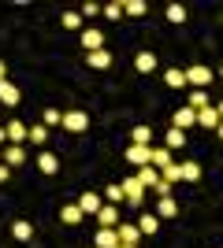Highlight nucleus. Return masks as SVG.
<instances>
[{
  "mask_svg": "<svg viewBox=\"0 0 223 248\" xmlns=\"http://www.w3.org/2000/svg\"><path fill=\"white\" fill-rule=\"evenodd\" d=\"M86 63H89V67H93V71H108V67H112V52H108V48L86 52Z\"/></svg>",
  "mask_w": 223,
  "mask_h": 248,
  "instance_id": "obj_6",
  "label": "nucleus"
},
{
  "mask_svg": "<svg viewBox=\"0 0 223 248\" xmlns=\"http://www.w3.org/2000/svg\"><path fill=\"white\" fill-rule=\"evenodd\" d=\"M64 30H82V15H78V11H64Z\"/></svg>",
  "mask_w": 223,
  "mask_h": 248,
  "instance_id": "obj_31",
  "label": "nucleus"
},
{
  "mask_svg": "<svg viewBox=\"0 0 223 248\" xmlns=\"http://www.w3.org/2000/svg\"><path fill=\"white\" fill-rule=\"evenodd\" d=\"M11 233H15V241H30L34 237V226L26 222V218H19V222H11Z\"/></svg>",
  "mask_w": 223,
  "mask_h": 248,
  "instance_id": "obj_27",
  "label": "nucleus"
},
{
  "mask_svg": "<svg viewBox=\"0 0 223 248\" xmlns=\"http://www.w3.org/2000/svg\"><path fill=\"white\" fill-rule=\"evenodd\" d=\"M164 15H168V22H175V26H179V22H186V8H182V4H168V11H164Z\"/></svg>",
  "mask_w": 223,
  "mask_h": 248,
  "instance_id": "obj_30",
  "label": "nucleus"
},
{
  "mask_svg": "<svg viewBox=\"0 0 223 248\" xmlns=\"http://www.w3.org/2000/svg\"><path fill=\"white\" fill-rule=\"evenodd\" d=\"M82 211H78V204H64L60 207V222H67V226H78V222H82Z\"/></svg>",
  "mask_w": 223,
  "mask_h": 248,
  "instance_id": "obj_19",
  "label": "nucleus"
},
{
  "mask_svg": "<svg viewBox=\"0 0 223 248\" xmlns=\"http://www.w3.org/2000/svg\"><path fill=\"white\" fill-rule=\"evenodd\" d=\"M160 230V218L153 215V211H145V215L138 218V233H156Z\"/></svg>",
  "mask_w": 223,
  "mask_h": 248,
  "instance_id": "obj_26",
  "label": "nucleus"
},
{
  "mask_svg": "<svg viewBox=\"0 0 223 248\" xmlns=\"http://www.w3.org/2000/svg\"><path fill=\"white\" fill-rule=\"evenodd\" d=\"M119 248H134V245H119Z\"/></svg>",
  "mask_w": 223,
  "mask_h": 248,
  "instance_id": "obj_40",
  "label": "nucleus"
},
{
  "mask_svg": "<svg viewBox=\"0 0 223 248\" xmlns=\"http://www.w3.org/2000/svg\"><path fill=\"white\" fill-rule=\"evenodd\" d=\"M60 126H64V130H71V134H82L86 126H89V115H86V111H64Z\"/></svg>",
  "mask_w": 223,
  "mask_h": 248,
  "instance_id": "obj_3",
  "label": "nucleus"
},
{
  "mask_svg": "<svg viewBox=\"0 0 223 248\" xmlns=\"http://www.w3.org/2000/svg\"><path fill=\"white\" fill-rule=\"evenodd\" d=\"M186 108H190V111H201V108H212V104H208V93H205V89H193V93H190V100H186Z\"/></svg>",
  "mask_w": 223,
  "mask_h": 248,
  "instance_id": "obj_23",
  "label": "nucleus"
},
{
  "mask_svg": "<svg viewBox=\"0 0 223 248\" xmlns=\"http://www.w3.org/2000/svg\"><path fill=\"white\" fill-rule=\"evenodd\" d=\"M164 85L168 89H186V74L179 67H171V71H164Z\"/></svg>",
  "mask_w": 223,
  "mask_h": 248,
  "instance_id": "obj_21",
  "label": "nucleus"
},
{
  "mask_svg": "<svg viewBox=\"0 0 223 248\" xmlns=\"http://www.w3.org/2000/svg\"><path fill=\"white\" fill-rule=\"evenodd\" d=\"M130 145L153 148V130H149V126H134V130H130Z\"/></svg>",
  "mask_w": 223,
  "mask_h": 248,
  "instance_id": "obj_16",
  "label": "nucleus"
},
{
  "mask_svg": "<svg viewBox=\"0 0 223 248\" xmlns=\"http://www.w3.org/2000/svg\"><path fill=\"white\" fill-rule=\"evenodd\" d=\"M116 237H119V245H138L141 233H138V226H130V222H119V226H116Z\"/></svg>",
  "mask_w": 223,
  "mask_h": 248,
  "instance_id": "obj_11",
  "label": "nucleus"
},
{
  "mask_svg": "<svg viewBox=\"0 0 223 248\" xmlns=\"http://www.w3.org/2000/svg\"><path fill=\"white\" fill-rule=\"evenodd\" d=\"M216 137H220V141H223V123H220V126H216Z\"/></svg>",
  "mask_w": 223,
  "mask_h": 248,
  "instance_id": "obj_39",
  "label": "nucleus"
},
{
  "mask_svg": "<svg viewBox=\"0 0 223 248\" xmlns=\"http://www.w3.org/2000/svg\"><path fill=\"white\" fill-rule=\"evenodd\" d=\"M175 215H179L175 197H160V200H156V218H175Z\"/></svg>",
  "mask_w": 223,
  "mask_h": 248,
  "instance_id": "obj_15",
  "label": "nucleus"
},
{
  "mask_svg": "<svg viewBox=\"0 0 223 248\" xmlns=\"http://www.w3.org/2000/svg\"><path fill=\"white\" fill-rule=\"evenodd\" d=\"M0 82H8V63L0 60Z\"/></svg>",
  "mask_w": 223,
  "mask_h": 248,
  "instance_id": "obj_37",
  "label": "nucleus"
},
{
  "mask_svg": "<svg viewBox=\"0 0 223 248\" xmlns=\"http://www.w3.org/2000/svg\"><path fill=\"white\" fill-rule=\"evenodd\" d=\"M186 85H193V89H208V85L216 82V71L212 67H205V63H193V67H186Z\"/></svg>",
  "mask_w": 223,
  "mask_h": 248,
  "instance_id": "obj_1",
  "label": "nucleus"
},
{
  "mask_svg": "<svg viewBox=\"0 0 223 248\" xmlns=\"http://www.w3.org/2000/svg\"><path fill=\"white\" fill-rule=\"evenodd\" d=\"M182 145H186V134L171 126V130H168V137H164V148H168V152H175V148H182Z\"/></svg>",
  "mask_w": 223,
  "mask_h": 248,
  "instance_id": "obj_24",
  "label": "nucleus"
},
{
  "mask_svg": "<svg viewBox=\"0 0 223 248\" xmlns=\"http://www.w3.org/2000/svg\"><path fill=\"white\" fill-rule=\"evenodd\" d=\"M97 222H101L104 230H116L119 226V207L116 204H104L101 211H97Z\"/></svg>",
  "mask_w": 223,
  "mask_h": 248,
  "instance_id": "obj_7",
  "label": "nucleus"
},
{
  "mask_svg": "<svg viewBox=\"0 0 223 248\" xmlns=\"http://www.w3.org/2000/svg\"><path fill=\"white\" fill-rule=\"evenodd\" d=\"M37 170H41V174H56V170H60V159H56L52 152H41L37 155Z\"/></svg>",
  "mask_w": 223,
  "mask_h": 248,
  "instance_id": "obj_20",
  "label": "nucleus"
},
{
  "mask_svg": "<svg viewBox=\"0 0 223 248\" xmlns=\"http://www.w3.org/2000/svg\"><path fill=\"white\" fill-rule=\"evenodd\" d=\"M8 178H11V167H4V163H0V186H4Z\"/></svg>",
  "mask_w": 223,
  "mask_h": 248,
  "instance_id": "obj_36",
  "label": "nucleus"
},
{
  "mask_svg": "<svg viewBox=\"0 0 223 248\" xmlns=\"http://www.w3.org/2000/svg\"><path fill=\"white\" fill-rule=\"evenodd\" d=\"M4 134H8V145H22V141H26V126H22L19 119H11Z\"/></svg>",
  "mask_w": 223,
  "mask_h": 248,
  "instance_id": "obj_17",
  "label": "nucleus"
},
{
  "mask_svg": "<svg viewBox=\"0 0 223 248\" xmlns=\"http://www.w3.org/2000/svg\"><path fill=\"white\" fill-rule=\"evenodd\" d=\"M0 104H4V108H15V104H19V85L15 82H0Z\"/></svg>",
  "mask_w": 223,
  "mask_h": 248,
  "instance_id": "obj_12",
  "label": "nucleus"
},
{
  "mask_svg": "<svg viewBox=\"0 0 223 248\" xmlns=\"http://www.w3.org/2000/svg\"><path fill=\"white\" fill-rule=\"evenodd\" d=\"M41 119H45V130H49V126H56V123H60V119H64V111H56V108H45V115H41Z\"/></svg>",
  "mask_w": 223,
  "mask_h": 248,
  "instance_id": "obj_33",
  "label": "nucleus"
},
{
  "mask_svg": "<svg viewBox=\"0 0 223 248\" xmlns=\"http://www.w3.org/2000/svg\"><path fill=\"white\" fill-rule=\"evenodd\" d=\"M82 48H86V52H97V48H104V33L97 30V26L82 30Z\"/></svg>",
  "mask_w": 223,
  "mask_h": 248,
  "instance_id": "obj_8",
  "label": "nucleus"
},
{
  "mask_svg": "<svg viewBox=\"0 0 223 248\" xmlns=\"http://www.w3.org/2000/svg\"><path fill=\"white\" fill-rule=\"evenodd\" d=\"M26 141H30V145H45V141H49V130H45V126H26Z\"/></svg>",
  "mask_w": 223,
  "mask_h": 248,
  "instance_id": "obj_28",
  "label": "nucleus"
},
{
  "mask_svg": "<svg viewBox=\"0 0 223 248\" xmlns=\"http://www.w3.org/2000/svg\"><path fill=\"white\" fill-rule=\"evenodd\" d=\"M93 248H119V237H116V230H97V237H93Z\"/></svg>",
  "mask_w": 223,
  "mask_h": 248,
  "instance_id": "obj_14",
  "label": "nucleus"
},
{
  "mask_svg": "<svg viewBox=\"0 0 223 248\" xmlns=\"http://www.w3.org/2000/svg\"><path fill=\"white\" fill-rule=\"evenodd\" d=\"M127 163H134V167H149V148H141V145H127Z\"/></svg>",
  "mask_w": 223,
  "mask_h": 248,
  "instance_id": "obj_18",
  "label": "nucleus"
},
{
  "mask_svg": "<svg viewBox=\"0 0 223 248\" xmlns=\"http://www.w3.org/2000/svg\"><path fill=\"white\" fill-rule=\"evenodd\" d=\"M101 15H108V19H123V4H108V8H101Z\"/></svg>",
  "mask_w": 223,
  "mask_h": 248,
  "instance_id": "obj_34",
  "label": "nucleus"
},
{
  "mask_svg": "<svg viewBox=\"0 0 223 248\" xmlns=\"http://www.w3.org/2000/svg\"><path fill=\"white\" fill-rule=\"evenodd\" d=\"M149 167H156V170L171 167V152H168L164 145H153V148H149Z\"/></svg>",
  "mask_w": 223,
  "mask_h": 248,
  "instance_id": "obj_9",
  "label": "nucleus"
},
{
  "mask_svg": "<svg viewBox=\"0 0 223 248\" xmlns=\"http://www.w3.org/2000/svg\"><path fill=\"white\" fill-rule=\"evenodd\" d=\"M134 71H138V74H153V71H156V52H138Z\"/></svg>",
  "mask_w": 223,
  "mask_h": 248,
  "instance_id": "obj_13",
  "label": "nucleus"
},
{
  "mask_svg": "<svg viewBox=\"0 0 223 248\" xmlns=\"http://www.w3.org/2000/svg\"><path fill=\"white\" fill-rule=\"evenodd\" d=\"M220 82H223V67H220Z\"/></svg>",
  "mask_w": 223,
  "mask_h": 248,
  "instance_id": "obj_41",
  "label": "nucleus"
},
{
  "mask_svg": "<svg viewBox=\"0 0 223 248\" xmlns=\"http://www.w3.org/2000/svg\"><path fill=\"white\" fill-rule=\"evenodd\" d=\"M197 178H201V167L197 163H190V159L179 163V182H197Z\"/></svg>",
  "mask_w": 223,
  "mask_h": 248,
  "instance_id": "obj_25",
  "label": "nucleus"
},
{
  "mask_svg": "<svg viewBox=\"0 0 223 248\" xmlns=\"http://www.w3.org/2000/svg\"><path fill=\"white\" fill-rule=\"evenodd\" d=\"M212 108H216V111H220V123H223V100H220V104H212Z\"/></svg>",
  "mask_w": 223,
  "mask_h": 248,
  "instance_id": "obj_38",
  "label": "nucleus"
},
{
  "mask_svg": "<svg viewBox=\"0 0 223 248\" xmlns=\"http://www.w3.org/2000/svg\"><path fill=\"white\" fill-rule=\"evenodd\" d=\"M74 204H78V211H82V215H97V211L104 207V200L97 197V193H82V197L74 200Z\"/></svg>",
  "mask_w": 223,
  "mask_h": 248,
  "instance_id": "obj_5",
  "label": "nucleus"
},
{
  "mask_svg": "<svg viewBox=\"0 0 223 248\" xmlns=\"http://www.w3.org/2000/svg\"><path fill=\"white\" fill-rule=\"evenodd\" d=\"M119 189H123V197H127V204H134V207H138V204H141V197H145V186H141V182H138L134 174H130L127 182H119Z\"/></svg>",
  "mask_w": 223,
  "mask_h": 248,
  "instance_id": "obj_2",
  "label": "nucleus"
},
{
  "mask_svg": "<svg viewBox=\"0 0 223 248\" xmlns=\"http://www.w3.org/2000/svg\"><path fill=\"white\" fill-rule=\"evenodd\" d=\"M78 15H82V19H93V15H101V4H93V0H89V4H82V11H78Z\"/></svg>",
  "mask_w": 223,
  "mask_h": 248,
  "instance_id": "obj_35",
  "label": "nucleus"
},
{
  "mask_svg": "<svg viewBox=\"0 0 223 248\" xmlns=\"http://www.w3.org/2000/svg\"><path fill=\"white\" fill-rule=\"evenodd\" d=\"M145 0H127V4H123V15H130V19H141V15H145Z\"/></svg>",
  "mask_w": 223,
  "mask_h": 248,
  "instance_id": "obj_29",
  "label": "nucleus"
},
{
  "mask_svg": "<svg viewBox=\"0 0 223 248\" xmlns=\"http://www.w3.org/2000/svg\"><path fill=\"white\" fill-rule=\"evenodd\" d=\"M197 123H201L205 130H216V126H220V111H216V108H201V111H197Z\"/></svg>",
  "mask_w": 223,
  "mask_h": 248,
  "instance_id": "obj_22",
  "label": "nucleus"
},
{
  "mask_svg": "<svg viewBox=\"0 0 223 248\" xmlns=\"http://www.w3.org/2000/svg\"><path fill=\"white\" fill-rule=\"evenodd\" d=\"M0 163H4V167H22V163H26V152H22V145H4V152H0Z\"/></svg>",
  "mask_w": 223,
  "mask_h": 248,
  "instance_id": "obj_4",
  "label": "nucleus"
},
{
  "mask_svg": "<svg viewBox=\"0 0 223 248\" xmlns=\"http://www.w3.org/2000/svg\"><path fill=\"white\" fill-rule=\"evenodd\" d=\"M104 197H108V204H116V207L123 204V200H127V197H123V189H119V182H116V186H108V189H104Z\"/></svg>",
  "mask_w": 223,
  "mask_h": 248,
  "instance_id": "obj_32",
  "label": "nucleus"
},
{
  "mask_svg": "<svg viewBox=\"0 0 223 248\" xmlns=\"http://www.w3.org/2000/svg\"><path fill=\"white\" fill-rule=\"evenodd\" d=\"M0 152H4V148H0Z\"/></svg>",
  "mask_w": 223,
  "mask_h": 248,
  "instance_id": "obj_42",
  "label": "nucleus"
},
{
  "mask_svg": "<svg viewBox=\"0 0 223 248\" xmlns=\"http://www.w3.org/2000/svg\"><path fill=\"white\" fill-rule=\"evenodd\" d=\"M193 123H197V111H190V108H179V111H175V119H171V126H175V130H182V134H186Z\"/></svg>",
  "mask_w": 223,
  "mask_h": 248,
  "instance_id": "obj_10",
  "label": "nucleus"
}]
</instances>
